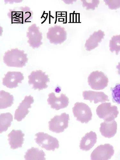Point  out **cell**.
<instances>
[{
  "instance_id": "7c38bea8",
  "label": "cell",
  "mask_w": 120,
  "mask_h": 160,
  "mask_svg": "<svg viewBox=\"0 0 120 160\" xmlns=\"http://www.w3.org/2000/svg\"><path fill=\"white\" fill-rule=\"evenodd\" d=\"M49 98L47 100L48 104L53 109L57 111L65 108L68 106L69 99L65 95L62 94L59 97L56 96L54 92L49 94Z\"/></svg>"
},
{
  "instance_id": "484cf974",
  "label": "cell",
  "mask_w": 120,
  "mask_h": 160,
  "mask_svg": "<svg viewBox=\"0 0 120 160\" xmlns=\"http://www.w3.org/2000/svg\"><path fill=\"white\" fill-rule=\"evenodd\" d=\"M112 91L113 101L120 104V84L117 85Z\"/></svg>"
},
{
  "instance_id": "d4e9b609",
  "label": "cell",
  "mask_w": 120,
  "mask_h": 160,
  "mask_svg": "<svg viewBox=\"0 0 120 160\" xmlns=\"http://www.w3.org/2000/svg\"><path fill=\"white\" fill-rule=\"evenodd\" d=\"M83 3V6L85 7L86 9L95 10L96 8L98 7L100 3L99 1L94 0V1H87V0H82Z\"/></svg>"
},
{
  "instance_id": "d6986e66",
  "label": "cell",
  "mask_w": 120,
  "mask_h": 160,
  "mask_svg": "<svg viewBox=\"0 0 120 160\" xmlns=\"http://www.w3.org/2000/svg\"><path fill=\"white\" fill-rule=\"evenodd\" d=\"M14 98L9 93L3 90L0 92V108L5 109L10 107L13 104Z\"/></svg>"
},
{
  "instance_id": "4316f807",
  "label": "cell",
  "mask_w": 120,
  "mask_h": 160,
  "mask_svg": "<svg viewBox=\"0 0 120 160\" xmlns=\"http://www.w3.org/2000/svg\"><path fill=\"white\" fill-rule=\"evenodd\" d=\"M105 4L108 6L109 9H117L120 8V1H109L104 0Z\"/></svg>"
},
{
  "instance_id": "cb8c5ba5",
  "label": "cell",
  "mask_w": 120,
  "mask_h": 160,
  "mask_svg": "<svg viewBox=\"0 0 120 160\" xmlns=\"http://www.w3.org/2000/svg\"><path fill=\"white\" fill-rule=\"evenodd\" d=\"M20 8L22 12L23 23L30 22L33 16V12L30 8L27 6Z\"/></svg>"
},
{
  "instance_id": "9c48e42d",
  "label": "cell",
  "mask_w": 120,
  "mask_h": 160,
  "mask_svg": "<svg viewBox=\"0 0 120 160\" xmlns=\"http://www.w3.org/2000/svg\"><path fill=\"white\" fill-rule=\"evenodd\" d=\"M27 37L28 38V42L33 48H39L43 44L42 33L39 31V28L36 24L34 23L29 27L27 32Z\"/></svg>"
},
{
  "instance_id": "7402d4cb",
  "label": "cell",
  "mask_w": 120,
  "mask_h": 160,
  "mask_svg": "<svg viewBox=\"0 0 120 160\" xmlns=\"http://www.w3.org/2000/svg\"><path fill=\"white\" fill-rule=\"evenodd\" d=\"M8 16L12 23L23 24L22 12L19 8L18 9H10Z\"/></svg>"
},
{
  "instance_id": "83f0119b",
  "label": "cell",
  "mask_w": 120,
  "mask_h": 160,
  "mask_svg": "<svg viewBox=\"0 0 120 160\" xmlns=\"http://www.w3.org/2000/svg\"><path fill=\"white\" fill-rule=\"evenodd\" d=\"M116 68L118 70V73L120 76V62L118 63V65L116 66Z\"/></svg>"
},
{
  "instance_id": "6da1fadb",
  "label": "cell",
  "mask_w": 120,
  "mask_h": 160,
  "mask_svg": "<svg viewBox=\"0 0 120 160\" xmlns=\"http://www.w3.org/2000/svg\"><path fill=\"white\" fill-rule=\"evenodd\" d=\"M4 63L10 67L22 68L28 61V55L17 48L6 52L3 57Z\"/></svg>"
},
{
  "instance_id": "277c9868",
  "label": "cell",
  "mask_w": 120,
  "mask_h": 160,
  "mask_svg": "<svg viewBox=\"0 0 120 160\" xmlns=\"http://www.w3.org/2000/svg\"><path fill=\"white\" fill-rule=\"evenodd\" d=\"M35 135L36 143L42 148L47 151H54L59 148V142L56 138L43 132H39Z\"/></svg>"
},
{
  "instance_id": "52a82bcc",
  "label": "cell",
  "mask_w": 120,
  "mask_h": 160,
  "mask_svg": "<svg viewBox=\"0 0 120 160\" xmlns=\"http://www.w3.org/2000/svg\"><path fill=\"white\" fill-rule=\"evenodd\" d=\"M69 115L65 113L56 116L48 122L50 131L58 134L63 132L68 127Z\"/></svg>"
},
{
  "instance_id": "e0dca14e",
  "label": "cell",
  "mask_w": 120,
  "mask_h": 160,
  "mask_svg": "<svg viewBox=\"0 0 120 160\" xmlns=\"http://www.w3.org/2000/svg\"><path fill=\"white\" fill-rule=\"evenodd\" d=\"M83 96L84 100H89L91 102L94 101L95 104L109 101L108 97L102 92L85 91L83 92Z\"/></svg>"
},
{
  "instance_id": "5bb4252c",
  "label": "cell",
  "mask_w": 120,
  "mask_h": 160,
  "mask_svg": "<svg viewBox=\"0 0 120 160\" xmlns=\"http://www.w3.org/2000/svg\"><path fill=\"white\" fill-rule=\"evenodd\" d=\"M24 136L21 130H13L8 136L11 148L14 150L22 148L24 141Z\"/></svg>"
},
{
  "instance_id": "ba28073f",
  "label": "cell",
  "mask_w": 120,
  "mask_h": 160,
  "mask_svg": "<svg viewBox=\"0 0 120 160\" xmlns=\"http://www.w3.org/2000/svg\"><path fill=\"white\" fill-rule=\"evenodd\" d=\"M47 37L52 44H61L66 40L67 33L64 28L58 25L51 27L48 30Z\"/></svg>"
},
{
  "instance_id": "2e32d148",
  "label": "cell",
  "mask_w": 120,
  "mask_h": 160,
  "mask_svg": "<svg viewBox=\"0 0 120 160\" xmlns=\"http://www.w3.org/2000/svg\"><path fill=\"white\" fill-rule=\"evenodd\" d=\"M104 36V32L101 30L95 32L86 41L85 44L86 50L90 51L97 47Z\"/></svg>"
},
{
  "instance_id": "4fadbf2b",
  "label": "cell",
  "mask_w": 120,
  "mask_h": 160,
  "mask_svg": "<svg viewBox=\"0 0 120 160\" xmlns=\"http://www.w3.org/2000/svg\"><path fill=\"white\" fill-rule=\"evenodd\" d=\"M24 78L20 72H9L3 79V84L8 88H12L18 86V84L22 83Z\"/></svg>"
},
{
  "instance_id": "9a60e30c",
  "label": "cell",
  "mask_w": 120,
  "mask_h": 160,
  "mask_svg": "<svg viewBox=\"0 0 120 160\" xmlns=\"http://www.w3.org/2000/svg\"><path fill=\"white\" fill-rule=\"evenodd\" d=\"M117 124L114 121H104L101 124L100 131L102 135L106 138H111L115 136L117 131Z\"/></svg>"
},
{
  "instance_id": "30bf717a",
  "label": "cell",
  "mask_w": 120,
  "mask_h": 160,
  "mask_svg": "<svg viewBox=\"0 0 120 160\" xmlns=\"http://www.w3.org/2000/svg\"><path fill=\"white\" fill-rule=\"evenodd\" d=\"M114 153L112 146L109 144L101 145L96 148L91 155V160H109Z\"/></svg>"
},
{
  "instance_id": "603a6c76",
  "label": "cell",
  "mask_w": 120,
  "mask_h": 160,
  "mask_svg": "<svg viewBox=\"0 0 120 160\" xmlns=\"http://www.w3.org/2000/svg\"><path fill=\"white\" fill-rule=\"evenodd\" d=\"M110 50L112 52H115L116 55L120 52V35L113 36L110 41Z\"/></svg>"
},
{
  "instance_id": "44dd1931",
  "label": "cell",
  "mask_w": 120,
  "mask_h": 160,
  "mask_svg": "<svg viewBox=\"0 0 120 160\" xmlns=\"http://www.w3.org/2000/svg\"><path fill=\"white\" fill-rule=\"evenodd\" d=\"M13 121V116L9 112L2 113L0 115V131L1 133L6 131L11 126Z\"/></svg>"
},
{
  "instance_id": "8fae6325",
  "label": "cell",
  "mask_w": 120,
  "mask_h": 160,
  "mask_svg": "<svg viewBox=\"0 0 120 160\" xmlns=\"http://www.w3.org/2000/svg\"><path fill=\"white\" fill-rule=\"evenodd\" d=\"M34 102L33 97L26 96L15 111V119L18 122L21 121L29 113L28 109L31 108V105Z\"/></svg>"
},
{
  "instance_id": "5b68a950",
  "label": "cell",
  "mask_w": 120,
  "mask_h": 160,
  "mask_svg": "<svg viewBox=\"0 0 120 160\" xmlns=\"http://www.w3.org/2000/svg\"><path fill=\"white\" fill-rule=\"evenodd\" d=\"M88 82L92 89L101 90L108 86L109 79L102 72L96 71L93 72L89 75Z\"/></svg>"
},
{
  "instance_id": "8992f818",
  "label": "cell",
  "mask_w": 120,
  "mask_h": 160,
  "mask_svg": "<svg viewBox=\"0 0 120 160\" xmlns=\"http://www.w3.org/2000/svg\"><path fill=\"white\" fill-rule=\"evenodd\" d=\"M77 120L82 123H87L92 119V113L89 107L83 102H76L72 108Z\"/></svg>"
},
{
  "instance_id": "7a4b0ae2",
  "label": "cell",
  "mask_w": 120,
  "mask_h": 160,
  "mask_svg": "<svg viewBox=\"0 0 120 160\" xmlns=\"http://www.w3.org/2000/svg\"><path fill=\"white\" fill-rule=\"evenodd\" d=\"M29 84L32 86L34 90H42L48 87L47 84L50 82L48 76L42 70L32 72L28 76Z\"/></svg>"
},
{
  "instance_id": "3957f363",
  "label": "cell",
  "mask_w": 120,
  "mask_h": 160,
  "mask_svg": "<svg viewBox=\"0 0 120 160\" xmlns=\"http://www.w3.org/2000/svg\"><path fill=\"white\" fill-rule=\"evenodd\" d=\"M96 112L99 117L104 121L111 122L114 121L119 113L117 107L112 106L111 103H104L97 108Z\"/></svg>"
},
{
  "instance_id": "ac0fdd59",
  "label": "cell",
  "mask_w": 120,
  "mask_h": 160,
  "mask_svg": "<svg viewBox=\"0 0 120 160\" xmlns=\"http://www.w3.org/2000/svg\"><path fill=\"white\" fill-rule=\"evenodd\" d=\"M97 139L95 132L91 131L87 133L82 139L79 146L80 149L83 151L90 150L96 143Z\"/></svg>"
},
{
  "instance_id": "ffe728a7",
  "label": "cell",
  "mask_w": 120,
  "mask_h": 160,
  "mask_svg": "<svg viewBox=\"0 0 120 160\" xmlns=\"http://www.w3.org/2000/svg\"><path fill=\"white\" fill-rule=\"evenodd\" d=\"M45 152L37 148H32L26 152L24 158L25 160H45Z\"/></svg>"
}]
</instances>
